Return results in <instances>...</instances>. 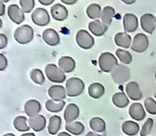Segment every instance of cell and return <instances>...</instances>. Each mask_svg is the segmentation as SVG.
Instances as JSON below:
<instances>
[{"mask_svg": "<svg viewBox=\"0 0 156 136\" xmlns=\"http://www.w3.org/2000/svg\"><path fill=\"white\" fill-rule=\"evenodd\" d=\"M46 118L43 115H37L35 117H32L30 119H28V123L31 129H33L35 132L38 133L41 132L45 129L46 127Z\"/></svg>", "mask_w": 156, "mask_h": 136, "instance_id": "21", "label": "cell"}, {"mask_svg": "<svg viewBox=\"0 0 156 136\" xmlns=\"http://www.w3.org/2000/svg\"><path fill=\"white\" fill-rule=\"evenodd\" d=\"M3 136H16L15 134H5V135Z\"/></svg>", "mask_w": 156, "mask_h": 136, "instance_id": "47", "label": "cell"}, {"mask_svg": "<svg viewBox=\"0 0 156 136\" xmlns=\"http://www.w3.org/2000/svg\"><path fill=\"white\" fill-rule=\"evenodd\" d=\"M111 75L116 84H122L129 81L131 77V70L124 64H118L111 72Z\"/></svg>", "mask_w": 156, "mask_h": 136, "instance_id": "2", "label": "cell"}, {"mask_svg": "<svg viewBox=\"0 0 156 136\" xmlns=\"http://www.w3.org/2000/svg\"><path fill=\"white\" fill-rule=\"evenodd\" d=\"M30 78L31 80L37 85H43L45 82V77L41 70L39 69H34L30 72Z\"/></svg>", "mask_w": 156, "mask_h": 136, "instance_id": "34", "label": "cell"}, {"mask_svg": "<svg viewBox=\"0 0 156 136\" xmlns=\"http://www.w3.org/2000/svg\"><path fill=\"white\" fill-rule=\"evenodd\" d=\"M144 108L152 115L156 114V101L154 98H147L144 101Z\"/></svg>", "mask_w": 156, "mask_h": 136, "instance_id": "35", "label": "cell"}, {"mask_svg": "<svg viewBox=\"0 0 156 136\" xmlns=\"http://www.w3.org/2000/svg\"><path fill=\"white\" fill-rule=\"evenodd\" d=\"M58 67L65 73H70L75 70L76 62L73 58L69 56H63L58 59Z\"/></svg>", "mask_w": 156, "mask_h": 136, "instance_id": "19", "label": "cell"}, {"mask_svg": "<svg viewBox=\"0 0 156 136\" xmlns=\"http://www.w3.org/2000/svg\"><path fill=\"white\" fill-rule=\"evenodd\" d=\"M43 40L50 47H55L59 44L60 38L58 33L53 28H47L42 34Z\"/></svg>", "mask_w": 156, "mask_h": 136, "instance_id": "14", "label": "cell"}, {"mask_svg": "<svg viewBox=\"0 0 156 136\" xmlns=\"http://www.w3.org/2000/svg\"><path fill=\"white\" fill-rule=\"evenodd\" d=\"M125 90L127 96L133 101H140L143 98V92L141 91V88L139 84L135 81L128 82L125 87Z\"/></svg>", "mask_w": 156, "mask_h": 136, "instance_id": "12", "label": "cell"}, {"mask_svg": "<svg viewBox=\"0 0 156 136\" xmlns=\"http://www.w3.org/2000/svg\"><path fill=\"white\" fill-rule=\"evenodd\" d=\"M6 45H7V37L5 34L1 33L0 34V49L5 48Z\"/></svg>", "mask_w": 156, "mask_h": 136, "instance_id": "39", "label": "cell"}, {"mask_svg": "<svg viewBox=\"0 0 156 136\" xmlns=\"http://www.w3.org/2000/svg\"><path fill=\"white\" fill-rule=\"evenodd\" d=\"M34 37V30L29 25H22L15 30L14 38L16 42L22 45L29 43Z\"/></svg>", "mask_w": 156, "mask_h": 136, "instance_id": "1", "label": "cell"}, {"mask_svg": "<svg viewBox=\"0 0 156 136\" xmlns=\"http://www.w3.org/2000/svg\"><path fill=\"white\" fill-rule=\"evenodd\" d=\"M129 114L132 117V119H134L135 121H139V122L143 121L146 116L144 106L138 102H135L131 105L129 109Z\"/></svg>", "mask_w": 156, "mask_h": 136, "instance_id": "18", "label": "cell"}, {"mask_svg": "<svg viewBox=\"0 0 156 136\" xmlns=\"http://www.w3.org/2000/svg\"><path fill=\"white\" fill-rule=\"evenodd\" d=\"M24 111H25L26 114L27 116H29L30 118L35 117L39 114V113L41 111V104L37 100H29L26 102Z\"/></svg>", "mask_w": 156, "mask_h": 136, "instance_id": "17", "label": "cell"}, {"mask_svg": "<svg viewBox=\"0 0 156 136\" xmlns=\"http://www.w3.org/2000/svg\"><path fill=\"white\" fill-rule=\"evenodd\" d=\"M115 15V9L111 6V5H106L103 9H102V12H101V19H102V22L109 27L112 24V17L114 16Z\"/></svg>", "mask_w": 156, "mask_h": 136, "instance_id": "27", "label": "cell"}, {"mask_svg": "<svg viewBox=\"0 0 156 136\" xmlns=\"http://www.w3.org/2000/svg\"><path fill=\"white\" fill-rule=\"evenodd\" d=\"M89 29L90 31L96 37H101L105 34V32L108 29V27L100 20H93L89 24Z\"/></svg>", "mask_w": 156, "mask_h": 136, "instance_id": "20", "label": "cell"}, {"mask_svg": "<svg viewBox=\"0 0 156 136\" xmlns=\"http://www.w3.org/2000/svg\"><path fill=\"white\" fill-rule=\"evenodd\" d=\"M58 136H72V135H71V134H68V133H66V132H62V133L58 134Z\"/></svg>", "mask_w": 156, "mask_h": 136, "instance_id": "45", "label": "cell"}, {"mask_svg": "<svg viewBox=\"0 0 156 136\" xmlns=\"http://www.w3.org/2000/svg\"><path fill=\"white\" fill-rule=\"evenodd\" d=\"M122 132L130 136H134L136 135L139 131H140V127L139 124L133 121H126L122 123Z\"/></svg>", "mask_w": 156, "mask_h": 136, "instance_id": "25", "label": "cell"}, {"mask_svg": "<svg viewBox=\"0 0 156 136\" xmlns=\"http://www.w3.org/2000/svg\"><path fill=\"white\" fill-rule=\"evenodd\" d=\"M48 93L49 95V97L51 98V100L55 101V102H61L64 101L66 99V89L61 86V85H53L51 86L48 91Z\"/></svg>", "mask_w": 156, "mask_h": 136, "instance_id": "16", "label": "cell"}, {"mask_svg": "<svg viewBox=\"0 0 156 136\" xmlns=\"http://www.w3.org/2000/svg\"><path fill=\"white\" fill-rule=\"evenodd\" d=\"M122 2H123L124 4H127V5H133V4H134L136 1H135V0H122Z\"/></svg>", "mask_w": 156, "mask_h": 136, "instance_id": "43", "label": "cell"}, {"mask_svg": "<svg viewBox=\"0 0 156 136\" xmlns=\"http://www.w3.org/2000/svg\"><path fill=\"white\" fill-rule=\"evenodd\" d=\"M61 127V118L58 115H54L49 119V123H48V130L49 134L55 135L58 133V131L60 130Z\"/></svg>", "mask_w": 156, "mask_h": 136, "instance_id": "26", "label": "cell"}, {"mask_svg": "<svg viewBox=\"0 0 156 136\" xmlns=\"http://www.w3.org/2000/svg\"><path fill=\"white\" fill-rule=\"evenodd\" d=\"M7 15L12 22L15 24H21L25 20L23 10L16 4L10 5L7 7Z\"/></svg>", "mask_w": 156, "mask_h": 136, "instance_id": "11", "label": "cell"}, {"mask_svg": "<svg viewBox=\"0 0 156 136\" xmlns=\"http://www.w3.org/2000/svg\"><path fill=\"white\" fill-rule=\"evenodd\" d=\"M116 55H117L119 60L122 61L124 65L125 64H130L133 61L132 54L129 51H127V50H125L123 48H118L116 50Z\"/></svg>", "mask_w": 156, "mask_h": 136, "instance_id": "33", "label": "cell"}, {"mask_svg": "<svg viewBox=\"0 0 156 136\" xmlns=\"http://www.w3.org/2000/svg\"><path fill=\"white\" fill-rule=\"evenodd\" d=\"M155 79H156V71H155Z\"/></svg>", "mask_w": 156, "mask_h": 136, "instance_id": "49", "label": "cell"}, {"mask_svg": "<svg viewBox=\"0 0 156 136\" xmlns=\"http://www.w3.org/2000/svg\"><path fill=\"white\" fill-rule=\"evenodd\" d=\"M80 116V108L75 103H69L67 105L64 112V119L66 123H70L75 122Z\"/></svg>", "mask_w": 156, "mask_h": 136, "instance_id": "15", "label": "cell"}, {"mask_svg": "<svg viewBox=\"0 0 156 136\" xmlns=\"http://www.w3.org/2000/svg\"><path fill=\"white\" fill-rule=\"evenodd\" d=\"M114 41L117 46L124 48H129L132 47V38L131 36L126 32H120L117 33L114 37Z\"/></svg>", "mask_w": 156, "mask_h": 136, "instance_id": "22", "label": "cell"}, {"mask_svg": "<svg viewBox=\"0 0 156 136\" xmlns=\"http://www.w3.org/2000/svg\"><path fill=\"white\" fill-rule=\"evenodd\" d=\"M31 19L34 24L39 27L47 26L50 21V16L48 15V12L41 7H37L34 10V12L31 15Z\"/></svg>", "mask_w": 156, "mask_h": 136, "instance_id": "8", "label": "cell"}, {"mask_svg": "<svg viewBox=\"0 0 156 136\" xmlns=\"http://www.w3.org/2000/svg\"><path fill=\"white\" fill-rule=\"evenodd\" d=\"M7 67V59L3 53H0V70L3 71Z\"/></svg>", "mask_w": 156, "mask_h": 136, "instance_id": "38", "label": "cell"}, {"mask_svg": "<svg viewBox=\"0 0 156 136\" xmlns=\"http://www.w3.org/2000/svg\"><path fill=\"white\" fill-rule=\"evenodd\" d=\"M65 102H55L53 100H48L46 102V109L50 113H59L63 110L65 106Z\"/></svg>", "mask_w": 156, "mask_h": 136, "instance_id": "31", "label": "cell"}, {"mask_svg": "<svg viewBox=\"0 0 156 136\" xmlns=\"http://www.w3.org/2000/svg\"><path fill=\"white\" fill-rule=\"evenodd\" d=\"M65 128L69 134L73 135H80L85 130L84 125L80 122H76V121L70 123H66Z\"/></svg>", "mask_w": 156, "mask_h": 136, "instance_id": "28", "label": "cell"}, {"mask_svg": "<svg viewBox=\"0 0 156 136\" xmlns=\"http://www.w3.org/2000/svg\"><path fill=\"white\" fill-rule=\"evenodd\" d=\"M148 47H149L148 37L144 33H139L133 38V44H132L131 48L134 52L143 53L148 48Z\"/></svg>", "mask_w": 156, "mask_h": 136, "instance_id": "7", "label": "cell"}, {"mask_svg": "<svg viewBox=\"0 0 156 136\" xmlns=\"http://www.w3.org/2000/svg\"><path fill=\"white\" fill-rule=\"evenodd\" d=\"M112 102L116 107L122 109V108H125L129 105L130 101H129V97L124 92L121 91V92H116L113 94Z\"/></svg>", "mask_w": 156, "mask_h": 136, "instance_id": "23", "label": "cell"}, {"mask_svg": "<svg viewBox=\"0 0 156 136\" xmlns=\"http://www.w3.org/2000/svg\"><path fill=\"white\" fill-rule=\"evenodd\" d=\"M21 136H36V135H35V134H32V133H28V134H22Z\"/></svg>", "mask_w": 156, "mask_h": 136, "instance_id": "46", "label": "cell"}, {"mask_svg": "<svg viewBox=\"0 0 156 136\" xmlns=\"http://www.w3.org/2000/svg\"><path fill=\"white\" fill-rule=\"evenodd\" d=\"M76 41L78 45L83 49H90L95 44L93 37L85 29H80L78 31L76 35Z\"/></svg>", "mask_w": 156, "mask_h": 136, "instance_id": "6", "label": "cell"}, {"mask_svg": "<svg viewBox=\"0 0 156 136\" xmlns=\"http://www.w3.org/2000/svg\"><path fill=\"white\" fill-rule=\"evenodd\" d=\"M27 119L26 117L17 116V117L15 118V120L13 122V124H14V127L18 132H27V131H29L30 126H28L27 124Z\"/></svg>", "mask_w": 156, "mask_h": 136, "instance_id": "32", "label": "cell"}, {"mask_svg": "<svg viewBox=\"0 0 156 136\" xmlns=\"http://www.w3.org/2000/svg\"><path fill=\"white\" fill-rule=\"evenodd\" d=\"M50 13H51V16L58 21H64L65 19L68 18L69 16V11L66 8V6L58 3L52 5L50 9Z\"/></svg>", "mask_w": 156, "mask_h": 136, "instance_id": "13", "label": "cell"}, {"mask_svg": "<svg viewBox=\"0 0 156 136\" xmlns=\"http://www.w3.org/2000/svg\"><path fill=\"white\" fill-rule=\"evenodd\" d=\"M89 95L93 99H99L102 97V95L105 92V88L101 83L99 82H93L89 87Z\"/></svg>", "mask_w": 156, "mask_h": 136, "instance_id": "24", "label": "cell"}, {"mask_svg": "<svg viewBox=\"0 0 156 136\" xmlns=\"http://www.w3.org/2000/svg\"><path fill=\"white\" fill-rule=\"evenodd\" d=\"M45 73L51 82L62 83L66 81L65 72L55 64H48L45 68Z\"/></svg>", "mask_w": 156, "mask_h": 136, "instance_id": "5", "label": "cell"}, {"mask_svg": "<svg viewBox=\"0 0 156 136\" xmlns=\"http://www.w3.org/2000/svg\"><path fill=\"white\" fill-rule=\"evenodd\" d=\"M153 126H154V119H147L146 122L144 123V124L143 125L142 129H141V132H140V135L141 136H147L152 131L153 129Z\"/></svg>", "mask_w": 156, "mask_h": 136, "instance_id": "36", "label": "cell"}, {"mask_svg": "<svg viewBox=\"0 0 156 136\" xmlns=\"http://www.w3.org/2000/svg\"><path fill=\"white\" fill-rule=\"evenodd\" d=\"M38 2L40 4L44 5H51L54 2V0H39Z\"/></svg>", "mask_w": 156, "mask_h": 136, "instance_id": "41", "label": "cell"}, {"mask_svg": "<svg viewBox=\"0 0 156 136\" xmlns=\"http://www.w3.org/2000/svg\"><path fill=\"white\" fill-rule=\"evenodd\" d=\"M117 65L118 60L113 54L110 52H104L101 54L99 58V66L103 72H112Z\"/></svg>", "mask_w": 156, "mask_h": 136, "instance_id": "4", "label": "cell"}, {"mask_svg": "<svg viewBox=\"0 0 156 136\" xmlns=\"http://www.w3.org/2000/svg\"><path fill=\"white\" fill-rule=\"evenodd\" d=\"M141 27L142 28L149 34H153L156 27V16L153 14L146 13L141 16Z\"/></svg>", "mask_w": 156, "mask_h": 136, "instance_id": "9", "label": "cell"}, {"mask_svg": "<svg viewBox=\"0 0 156 136\" xmlns=\"http://www.w3.org/2000/svg\"><path fill=\"white\" fill-rule=\"evenodd\" d=\"M5 6L3 1H0V16H4L5 15Z\"/></svg>", "mask_w": 156, "mask_h": 136, "instance_id": "40", "label": "cell"}, {"mask_svg": "<svg viewBox=\"0 0 156 136\" xmlns=\"http://www.w3.org/2000/svg\"><path fill=\"white\" fill-rule=\"evenodd\" d=\"M154 98H155V100H156V91H155V93H154Z\"/></svg>", "mask_w": 156, "mask_h": 136, "instance_id": "48", "label": "cell"}, {"mask_svg": "<svg viewBox=\"0 0 156 136\" xmlns=\"http://www.w3.org/2000/svg\"><path fill=\"white\" fill-rule=\"evenodd\" d=\"M84 82L80 78H70L66 82V92L69 97H77L84 91Z\"/></svg>", "mask_w": 156, "mask_h": 136, "instance_id": "3", "label": "cell"}, {"mask_svg": "<svg viewBox=\"0 0 156 136\" xmlns=\"http://www.w3.org/2000/svg\"><path fill=\"white\" fill-rule=\"evenodd\" d=\"M19 3L21 5V9L24 13H30L35 6L34 0H20Z\"/></svg>", "mask_w": 156, "mask_h": 136, "instance_id": "37", "label": "cell"}, {"mask_svg": "<svg viewBox=\"0 0 156 136\" xmlns=\"http://www.w3.org/2000/svg\"><path fill=\"white\" fill-rule=\"evenodd\" d=\"M61 2L64 3V4H66V5H74L78 1L77 0H61Z\"/></svg>", "mask_w": 156, "mask_h": 136, "instance_id": "42", "label": "cell"}, {"mask_svg": "<svg viewBox=\"0 0 156 136\" xmlns=\"http://www.w3.org/2000/svg\"><path fill=\"white\" fill-rule=\"evenodd\" d=\"M90 126L96 133H103L106 129L105 122L100 117H93L90 121Z\"/></svg>", "mask_w": 156, "mask_h": 136, "instance_id": "29", "label": "cell"}, {"mask_svg": "<svg viewBox=\"0 0 156 136\" xmlns=\"http://www.w3.org/2000/svg\"><path fill=\"white\" fill-rule=\"evenodd\" d=\"M139 26L138 17L132 13H127L123 16V28L126 33H133L137 30Z\"/></svg>", "mask_w": 156, "mask_h": 136, "instance_id": "10", "label": "cell"}, {"mask_svg": "<svg viewBox=\"0 0 156 136\" xmlns=\"http://www.w3.org/2000/svg\"><path fill=\"white\" fill-rule=\"evenodd\" d=\"M86 136H102V135L98 134H95L94 132H89V133L86 134Z\"/></svg>", "mask_w": 156, "mask_h": 136, "instance_id": "44", "label": "cell"}, {"mask_svg": "<svg viewBox=\"0 0 156 136\" xmlns=\"http://www.w3.org/2000/svg\"><path fill=\"white\" fill-rule=\"evenodd\" d=\"M101 12H102V10L99 4H90V5H88V7L86 9V13H87L88 16L94 20H97L99 17H101Z\"/></svg>", "mask_w": 156, "mask_h": 136, "instance_id": "30", "label": "cell"}]
</instances>
